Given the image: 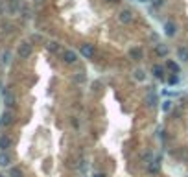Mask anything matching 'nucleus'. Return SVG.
<instances>
[{
	"label": "nucleus",
	"mask_w": 188,
	"mask_h": 177,
	"mask_svg": "<svg viewBox=\"0 0 188 177\" xmlns=\"http://www.w3.org/2000/svg\"><path fill=\"white\" fill-rule=\"evenodd\" d=\"M17 54H18V57H20V59L30 57V54H31V44H30V42H22V44L18 46Z\"/></svg>",
	"instance_id": "f257e3e1"
},
{
	"label": "nucleus",
	"mask_w": 188,
	"mask_h": 177,
	"mask_svg": "<svg viewBox=\"0 0 188 177\" xmlns=\"http://www.w3.org/2000/svg\"><path fill=\"white\" fill-rule=\"evenodd\" d=\"M164 33H166L168 37H174V35L177 33V26H175V22L168 20V22L164 24Z\"/></svg>",
	"instance_id": "f03ea898"
},
{
	"label": "nucleus",
	"mask_w": 188,
	"mask_h": 177,
	"mask_svg": "<svg viewBox=\"0 0 188 177\" xmlns=\"http://www.w3.org/2000/svg\"><path fill=\"white\" fill-rule=\"evenodd\" d=\"M81 54H83L87 59H92V57H94V46H92V44H83V46H81Z\"/></svg>",
	"instance_id": "7ed1b4c3"
},
{
	"label": "nucleus",
	"mask_w": 188,
	"mask_h": 177,
	"mask_svg": "<svg viewBox=\"0 0 188 177\" xmlns=\"http://www.w3.org/2000/svg\"><path fill=\"white\" fill-rule=\"evenodd\" d=\"M63 59H65V63H76L78 61V55H76V52H72V50H66L65 54H63Z\"/></svg>",
	"instance_id": "20e7f679"
},
{
	"label": "nucleus",
	"mask_w": 188,
	"mask_h": 177,
	"mask_svg": "<svg viewBox=\"0 0 188 177\" xmlns=\"http://www.w3.org/2000/svg\"><path fill=\"white\" fill-rule=\"evenodd\" d=\"M131 18H133V13H131L129 9H124V11L120 13V20H122L124 24H129V22H131Z\"/></svg>",
	"instance_id": "39448f33"
},
{
	"label": "nucleus",
	"mask_w": 188,
	"mask_h": 177,
	"mask_svg": "<svg viewBox=\"0 0 188 177\" xmlns=\"http://www.w3.org/2000/svg\"><path fill=\"white\" fill-rule=\"evenodd\" d=\"M4 102H6L7 107H11V105L15 103V98H13V94H11L9 91H4Z\"/></svg>",
	"instance_id": "423d86ee"
},
{
	"label": "nucleus",
	"mask_w": 188,
	"mask_h": 177,
	"mask_svg": "<svg viewBox=\"0 0 188 177\" xmlns=\"http://www.w3.org/2000/svg\"><path fill=\"white\" fill-rule=\"evenodd\" d=\"M177 55H179V59H181V61H188V48L179 46V48H177Z\"/></svg>",
	"instance_id": "0eeeda50"
},
{
	"label": "nucleus",
	"mask_w": 188,
	"mask_h": 177,
	"mask_svg": "<svg viewBox=\"0 0 188 177\" xmlns=\"http://www.w3.org/2000/svg\"><path fill=\"white\" fill-rule=\"evenodd\" d=\"M9 146H11V139L9 137H0V148H2V151H6Z\"/></svg>",
	"instance_id": "6e6552de"
},
{
	"label": "nucleus",
	"mask_w": 188,
	"mask_h": 177,
	"mask_svg": "<svg viewBox=\"0 0 188 177\" xmlns=\"http://www.w3.org/2000/svg\"><path fill=\"white\" fill-rule=\"evenodd\" d=\"M9 163H11L9 155H7L6 151H2V153H0V166H9Z\"/></svg>",
	"instance_id": "1a4fd4ad"
},
{
	"label": "nucleus",
	"mask_w": 188,
	"mask_h": 177,
	"mask_svg": "<svg viewBox=\"0 0 188 177\" xmlns=\"http://www.w3.org/2000/svg\"><path fill=\"white\" fill-rule=\"evenodd\" d=\"M153 76H155V78H162V76H164V68L159 66V65H155V66H153Z\"/></svg>",
	"instance_id": "9d476101"
},
{
	"label": "nucleus",
	"mask_w": 188,
	"mask_h": 177,
	"mask_svg": "<svg viewBox=\"0 0 188 177\" xmlns=\"http://www.w3.org/2000/svg\"><path fill=\"white\" fill-rule=\"evenodd\" d=\"M11 122H13V116H11V113H9V111H6V113L2 115V124H6V126H7V124H11Z\"/></svg>",
	"instance_id": "9b49d317"
},
{
	"label": "nucleus",
	"mask_w": 188,
	"mask_h": 177,
	"mask_svg": "<svg viewBox=\"0 0 188 177\" xmlns=\"http://www.w3.org/2000/svg\"><path fill=\"white\" fill-rule=\"evenodd\" d=\"M129 54H131V57H135V59H140V57H142V50H140V48H131Z\"/></svg>",
	"instance_id": "f8f14e48"
},
{
	"label": "nucleus",
	"mask_w": 188,
	"mask_h": 177,
	"mask_svg": "<svg viewBox=\"0 0 188 177\" xmlns=\"http://www.w3.org/2000/svg\"><path fill=\"white\" fill-rule=\"evenodd\" d=\"M166 66H168L170 70H174V74H175V72H179V65H177V63H174V61H168V63H166Z\"/></svg>",
	"instance_id": "ddd939ff"
},
{
	"label": "nucleus",
	"mask_w": 188,
	"mask_h": 177,
	"mask_svg": "<svg viewBox=\"0 0 188 177\" xmlns=\"http://www.w3.org/2000/svg\"><path fill=\"white\" fill-rule=\"evenodd\" d=\"M46 46H48V50H50V52H57V50H59V44H57V42H54V41H52V42H48Z\"/></svg>",
	"instance_id": "4468645a"
},
{
	"label": "nucleus",
	"mask_w": 188,
	"mask_h": 177,
	"mask_svg": "<svg viewBox=\"0 0 188 177\" xmlns=\"http://www.w3.org/2000/svg\"><path fill=\"white\" fill-rule=\"evenodd\" d=\"M157 52H159L161 55H166V54H168V48H166L164 44H159V46H157Z\"/></svg>",
	"instance_id": "2eb2a0df"
},
{
	"label": "nucleus",
	"mask_w": 188,
	"mask_h": 177,
	"mask_svg": "<svg viewBox=\"0 0 188 177\" xmlns=\"http://www.w3.org/2000/svg\"><path fill=\"white\" fill-rule=\"evenodd\" d=\"M9 175H11V177H22V172H20L18 168H11V172H9Z\"/></svg>",
	"instance_id": "dca6fc26"
},
{
	"label": "nucleus",
	"mask_w": 188,
	"mask_h": 177,
	"mask_svg": "<svg viewBox=\"0 0 188 177\" xmlns=\"http://www.w3.org/2000/svg\"><path fill=\"white\" fill-rule=\"evenodd\" d=\"M144 78H146V76H144V72H142V70H137V72H135V79L144 81Z\"/></svg>",
	"instance_id": "f3484780"
},
{
	"label": "nucleus",
	"mask_w": 188,
	"mask_h": 177,
	"mask_svg": "<svg viewBox=\"0 0 188 177\" xmlns=\"http://www.w3.org/2000/svg\"><path fill=\"white\" fill-rule=\"evenodd\" d=\"M159 161H161V159H155V161H153V164L150 166L151 172H159Z\"/></svg>",
	"instance_id": "a211bd4d"
},
{
	"label": "nucleus",
	"mask_w": 188,
	"mask_h": 177,
	"mask_svg": "<svg viewBox=\"0 0 188 177\" xmlns=\"http://www.w3.org/2000/svg\"><path fill=\"white\" fill-rule=\"evenodd\" d=\"M168 83H170V85H177V83H179V78H177V76H172V78L168 79Z\"/></svg>",
	"instance_id": "6ab92c4d"
},
{
	"label": "nucleus",
	"mask_w": 188,
	"mask_h": 177,
	"mask_svg": "<svg viewBox=\"0 0 188 177\" xmlns=\"http://www.w3.org/2000/svg\"><path fill=\"white\" fill-rule=\"evenodd\" d=\"M2 63H9V52H6V54H2Z\"/></svg>",
	"instance_id": "aec40b11"
},
{
	"label": "nucleus",
	"mask_w": 188,
	"mask_h": 177,
	"mask_svg": "<svg viewBox=\"0 0 188 177\" xmlns=\"http://www.w3.org/2000/svg\"><path fill=\"white\" fill-rule=\"evenodd\" d=\"M74 79H76V81H78V83H83V81H85V76H83V74H81V72H79V74H78V76H76V78H74Z\"/></svg>",
	"instance_id": "412c9836"
},
{
	"label": "nucleus",
	"mask_w": 188,
	"mask_h": 177,
	"mask_svg": "<svg viewBox=\"0 0 188 177\" xmlns=\"http://www.w3.org/2000/svg\"><path fill=\"white\" fill-rule=\"evenodd\" d=\"M170 107H172V102H164V103H162V109H164V111H170Z\"/></svg>",
	"instance_id": "4be33fe9"
},
{
	"label": "nucleus",
	"mask_w": 188,
	"mask_h": 177,
	"mask_svg": "<svg viewBox=\"0 0 188 177\" xmlns=\"http://www.w3.org/2000/svg\"><path fill=\"white\" fill-rule=\"evenodd\" d=\"M151 4H153L155 7H159V6H162V4H164V0H151Z\"/></svg>",
	"instance_id": "5701e85b"
},
{
	"label": "nucleus",
	"mask_w": 188,
	"mask_h": 177,
	"mask_svg": "<svg viewBox=\"0 0 188 177\" xmlns=\"http://www.w3.org/2000/svg\"><path fill=\"white\" fill-rule=\"evenodd\" d=\"M94 177H105V175H103V174H96Z\"/></svg>",
	"instance_id": "b1692460"
},
{
	"label": "nucleus",
	"mask_w": 188,
	"mask_h": 177,
	"mask_svg": "<svg viewBox=\"0 0 188 177\" xmlns=\"http://www.w3.org/2000/svg\"><path fill=\"white\" fill-rule=\"evenodd\" d=\"M140 2H151V0H140Z\"/></svg>",
	"instance_id": "393cba45"
},
{
	"label": "nucleus",
	"mask_w": 188,
	"mask_h": 177,
	"mask_svg": "<svg viewBox=\"0 0 188 177\" xmlns=\"http://www.w3.org/2000/svg\"><path fill=\"white\" fill-rule=\"evenodd\" d=\"M0 177H4V175H2V174H0Z\"/></svg>",
	"instance_id": "a878e982"
},
{
	"label": "nucleus",
	"mask_w": 188,
	"mask_h": 177,
	"mask_svg": "<svg viewBox=\"0 0 188 177\" xmlns=\"http://www.w3.org/2000/svg\"><path fill=\"white\" fill-rule=\"evenodd\" d=\"M0 124H2V120H0Z\"/></svg>",
	"instance_id": "bb28decb"
}]
</instances>
